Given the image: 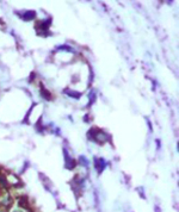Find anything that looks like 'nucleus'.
Here are the masks:
<instances>
[{"mask_svg":"<svg viewBox=\"0 0 179 212\" xmlns=\"http://www.w3.org/2000/svg\"><path fill=\"white\" fill-rule=\"evenodd\" d=\"M51 25V18H47L44 20H41V22H37V24L35 25V29L37 31L38 35H42V36H47L45 32H49V28Z\"/></svg>","mask_w":179,"mask_h":212,"instance_id":"obj_1","label":"nucleus"},{"mask_svg":"<svg viewBox=\"0 0 179 212\" xmlns=\"http://www.w3.org/2000/svg\"><path fill=\"white\" fill-rule=\"evenodd\" d=\"M94 166H96V169H97V172L98 173H101L105 167H106V161L104 160V158H101V157H96L94 158Z\"/></svg>","mask_w":179,"mask_h":212,"instance_id":"obj_2","label":"nucleus"},{"mask_svg":"<svg viewBox=\"0 0 179 212\" xmlns=\"http://www.w3.org/2000/svg\"><path fill=\"white\" fill-rule=\"evenodd\" d=\"M21 17H22L23 20H26V22H29V20H34L35 18H36V12L35 11H26L25 13H22Z\"/></svg>","mask_w":179,"mask_h":212,"instance_id":"obj_3","label":"nucleus"},{"mask_svg":"<svg viewBox=\"0 0 179 212\" xmlns=\"http://www.w3.org/2000/svg\"><path fill=\"white\" fill-rule=\"evenodd\" d=\"M65 94H67L68 97H70V98H73V99H79L80 98V95H81V93L80 92H75V91H73V89H65Z\"/></svg>","mask_w":179,"mask_h":212,"instance_id":"obj_4","label":"nucleus"},{"mask_svg":"<svg viewBox=\"0 0 179 212\" xmlns=\"http://www.w3.org/2000/svg\"><path fill=\"white\" fill-rule=\"evenodd\" d=\"M41 95L44 98L45 100H51V94H50V92L45 88L42 84H41Z\"/></svg>","mask_w":179,"mask_h":212,"instance_id":"obj_5","label":"nucleus"}]
</instances>
